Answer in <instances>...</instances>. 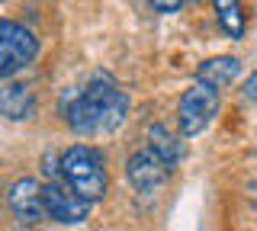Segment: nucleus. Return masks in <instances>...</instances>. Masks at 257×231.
I'll return each instance as SVG.
<instances>
[{"label":"nucleus","mask_w":257,"mask_h":231,"mask_svg":"<svg viewBox=\"0 0 257 231\" xmlns=\"http://www.w3.org/2000/svg\"><path fill=\"white\" fill-rule=\"evenodd\" d=\"M125 180H128V186H132L139 196L151 199V196H158L161 189L167 186L171 167L161 161L151 148H139V151H132L128 161H125Z\"/></svg>","instance_id":"obj_5"},{"label":"nucleus","mask_w":257,"mask_h":231,"mask_svg":"<svg viewBox=\"0 0 257 231\" xmlns=\"http://www.w3.org/2000/svg\"><path fill=\"white\" fill-rule=\"evenodd\" d=\"M151 10H158V13H177V10H183V4H180V0H171V4H161V0H155V4H151Z\"/></svg>","instance_id":"obj_13"},{"label":"nucleus","mask_w":257,"mask_h":231,"mask_svg":"<svg viewBox=\"0 0 257 231\" xmlns=\"http://www.w3.org/2000/svg\"><path fill=\"white\" fill-rule=\"evenodd\" d=\"M241 93H244V100H247V103H257V71H254L251 77H247L244 84H241Z\"/></svg>","instance_id":"obj_12"},{"label":"nucleus","mask_w":257,"mask_h":231,"mask_svg":"<svg viewBox=\"0 0 257 231\" xmlns=\"http://www.w3.org/2000/svg\"><path fill=\"white\" fill-rule=\"evenodd\" d=\"M42 205H45V218L58 221V225H80L90 215V202H84L77 193H71L61 180L42 186Z\"/></svg>","instance_id":"obj_6"},{"label":"nucleus","mask_w":257,"mask_h":231,"mask_svg":"<svg viewBox=\"0 0 257 231\" xmlns=\"http://www.w3.org/2000/svg\"><path fill=\"white\" fill-rule=\"evenodd\" d=\"M39 58V39L23 23L0 17V84Z\"/></svg>","instance_id":"obj_3"},{"label":"nucleus","mask_w":257,"mask_h":231,"mask_svg":"<svg viewBox=\"0 0 257 231\" xmlns=\"http://www.w3.org/2000/svg\"><path fill=\"white\" fill-rule=\"evenodd\" d=\"M212 10H215V20H219L222 33L228 39H241V36H244L247 23H244V13H241L238 0H215Z\"/></svg>","instance_id":"obj_11"},{"label":"nucleus","mask_w":257,"mask_h":231,"mask_svg":"<svg viewBox=\"0 0 257 231\" xmlns=\"http://www.w3.org/2000/svg\"><path fill=\"white\" fill-rule=\"evenodd\" d=\"M39 109V100H36V90L29 84H20V81H10L0 87V116L13 119V122H23V119H32Z\"/></svg>","instance_id":"obj_8"},{"label":"nucleus","mask_w":257,"mask_h":231,"mask_svg":"<svg viewBox=\"0 0 257 231\" xmlns=\"http://www.w3.org/2000/svg\"><path fill=\"white\" fill-rule=\"evenodd\" d=\"M145 148L155 151V154H158L167 167H171V170L180 164V157H183V141L177 138V135L167 129V125H161V122L148 125V145H145Z\"/></svg>","instance_id":"obj_10"},{"label":"nucleus","mask_w":257,"mask_h":231,"mask_svg":"<svg viewBox=\"0 0 257 231\" xmlns=\"http://www.w3.org/2000/svg\"><path fill=\"white\" fill-rule=\"evenodd\" d=\"M7 205H10L13 218L20 225H39L45 218V205H42V183L32 177H20L7 189Z\"/></svg>","instance_id":"obj_7"},{"label":"nucleus","mask_w":257,"mask_h":231,"mask_svg":"<svg viewBox=\"0 0 257 231\" xmlns=\"http://www.w3.org/2000/svg\"><path fill=\"white\" fill-rule=\"evenodd\" d=\"M61 183L77 193L84 202H100L106 196L109 173H106V157L90 145H71L61 151Z\"/></svg>","instance_id":"obj_2"},{"label":"nucleus","mask_w":257,"mask_h":231,"mask_svg":"<svg viewBox=\"0 0 257 231\" xmlns=\"http://www.w3.org/2000/svg\"><path fill=\"white\" fill-rule=\"evenodd\" d=\"M219 106H222V97H219L215 87L193 81L187 90H183L180 103H177V125H180V135L183 138H193V135L206 132V125L215 119Z\"/></svg>","instance_id":"obj_4"},{"label":"nucleus","mask_w":257,"mask_h":231,"mask_svg":"<svg viewBox=\"0 0 257 231\" xmlns=\"http://www.w3.org/2000/svg\"><path fill=\"white\" fill-rule=\"evenodd\" d=\"M238 74H241V58H235V55H212L196 68V81L215 87V90L238 81Z\"/></svg>","instance_id":"obj_9"},{"label":"nucleus","mask_w":257,"mask_h":231,"mask_svg":"<svg viewBox=\"0 0 257 231\" xmlns=\"http://www.w3.org/2000/svg\"><path fill=\"white\" fill-rule=\"evenodd\" d=\"M128 109H132V97L100 71L64 103V122L77 135H106L125 122Z\"/></svg>","instance_id":"obj_1"}]
</instances>
